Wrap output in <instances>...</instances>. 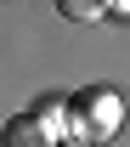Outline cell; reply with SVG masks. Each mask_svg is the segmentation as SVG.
<instances>
[{
  "mask_svg": "<svg viewBox=\"0 0 130 147\" xmlns=\"http://www.w3.org/2000/svg\"><path fill=\"white\" fill-rule=\"evenodd\" d=\"M62 108H68V130H74V142H85V147L113 142L119 125H125V96L113 91V85H85V91L62 96Z\"/></svg>",
  "mask_w": 130,
  "mask_h": 147,
  "instance_id": "cell-1",
  "label": "cell"
},
{
  "mask_svg": "<svg viewBox=\"0 0 130 147\" xmlns=\"http://www.w3.org/2000/svg\"><path fill=\"white\" fill-rule=\"evenodd\" d=\"M62 136H51V130L40 125V119H28V113H11L6 125H0V147H57Z\"/></svg>",
  "mask_w": 130,
  "mask_h": 147,
  "instance_id": "cell-2",
  "label": "cell"
},
{
  "mask_svg": "<svg viewBox=\"0 0 130 147\" xmlns=\"http://www.w3.org/2000/svg\"><path fill=\"white\" fill-rule=\"evenodd\" d=\"M23 113H28V119H40L51 136H62V125H68V108H62V96H40L34 108H23Z\"/></svg>",
  "mask_w": 130,
  "mask_h": 147,
  "instance_id": "cell-3",
  "label": "cell"
},
{
  "mask_svg": "<svg viewBox=\"0 0 130 147\" xmlns=\"http://www.w3.org/2000/svg\"><path fill=\"white\" fill-rule=\"evenodd\" d=\"M57 11H62V17H74V23H96V17H108V6H91V0H57Z\"/></svg>",
  "mask_w": 130,
  "mask_h": 147,
  "instance_id": "cell-4",
  "label": "cell"
},
{
  "mask_svg": "<svg viewBox=\"0 0 130 147\" xmlns=\"http://www.w3.org/2000/svg\"><path fill=\"white\" fill-rule=\"evenodd\" d=\"M57 147H85V142H74V136H68V142H57Z\"/></svg>",
  "mask_w": 130,
  "mask_h": 147,
  "instance_id": "cell-5",
  "label": "cell"
}]
</instances>
